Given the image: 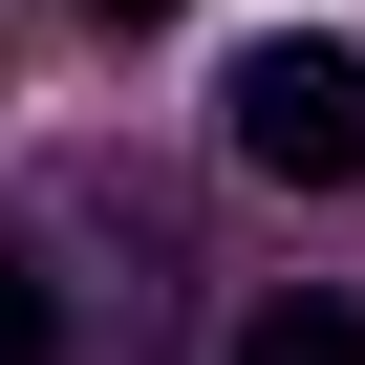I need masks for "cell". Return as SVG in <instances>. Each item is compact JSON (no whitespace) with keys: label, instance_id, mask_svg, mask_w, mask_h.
I'll use <instances>...</instances> for the list:
<instances>
[{"label":"cell","instance_id":"obj_1","mask_svg":"<svg viewBox=\"0 0 365 365\" xmlns=\"http://www.w3.org/2000/svg\"><path fill=\"white\" fill-rule=\"evenodd\" d=\"M215 129H237V172H279V194H344L365 172V43H237V86H215Z\"/></svg>","mask_w":365,"mask_h":365},{"label":"cell","instance_id":"obj_3","mask_svg":"<svg viewBox=\"0 0 365 365\" xmlns=\"http://www.w3.org/2000/svg\"><path fill=\"white\" fill-rule=\"evenodd\" d=\"M0 365H65V301H43V258H0Z\"/></svg>","mask_w":365,"mask_h":365},{"label":"cell","instance_id":"obj_4","mask_svg":"<svg viewBox=\"0 0 365 365\" xmlns=\"http://www.w3.org/2000/svg\"><path fill=\"white\" fill-rule=\"evenodd\" d=\"M86 22H172V0H86Z\"/></svg>","mask_w":365,"mask_h":365},{"label":"cell","instance_id":"obj_2","mask_svg":"<svg viewBox=\"0 0 365 365\" xmlns=\"http://www.w3.org/2000/svg\"><path fill=\"white\" fill-rule=\"evenodd\" d=\"M237 365H365V301H258Z\"/></svg>","mask_w":365,"mask_h":365}]
</instances>
